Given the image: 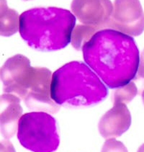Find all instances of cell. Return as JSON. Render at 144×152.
<instances>
[{"mask_svg": "<svg viewBox=\"0 0 144 152\" xmlns=\"http://www.w3.org/2000/svg\"><path fill=\"white\" fill-rule=\"evenodd\" d=\"M85 62L110 89L123 87L136 77L140 53L134 38L118 30H98L82 48Z\"/></svg>", "mask_w": 144, "mask_h": 152, "instance_id": "6da1fadb", "label": "cell"}, {"mask_svg": "<svg viewBox=\"0 0 144 152\" xmlns=\"http://www.w3.org/2000/svg\"><path fill=\"white\" fill-rule=\"evenodd\" d=\"M75 15L62 8L37 7L20 16V34L32 48L54 51L66 48L72 41Z\"/></svg>", "mask_w": 144, "mask_h": 152, "instance_id": "7a4b0ae2", "label": "cell"}, {"mask_svg": "<svg viewBox=\"0 0 144 152\" xmlns=\"http://www.w3.org/2000/svg\"><path fill=\"white\" fill-rule=\"evenodd\" d=\"M107 95L105 85L84 62H69L52 75L50 96L58 105L93 106L102 102Z\"/></svg>", "mask_w": 144, "mask_h": 152, "instance_id": "3957f363", "label": "cell"}, {"mask_svg": "<svg viewBox=\"0 0 144 152\" xmlns=\"http://www.w3.org/2000/svg\"><path fill=\"white\" fill-rule=\"evenodd\" d=\"M0 74L5 93L24 99L26 105L43 107L52 102L51 72L44 67H32L25 56L18 54L8 58Z\"/></svg>", "mask_w": 144, "mask_h": 152, "instance_id": "277c9868", "label": "cell"}, {"mask_svg": "<svg viewBox=\"0 0 144 152\" xmlns=\"http://www.w3.org/2000/svg\"><path fill=\"white\" fill-rule=\"evenodd\" d=\"M56 121L45 112L25 113L20 119L18 138L20 144L33 152H54L60 144Z\"/></svg>", "mask_w": 144, "mask_h": 152, "instance_id": "5b68a950", "label": "cell"}, {"mask_svg": "<svg viewBox=\"0 0 144 152\" xmlns=\"http://www.w3.org/2000/svg\"><path fill=\"white\" fill-rule=\"evenodd\" d=\"M107 28L130 36L141 35L144 31V12L139 0H115Z\"/></svg>", "mask_w": 144, "mask_h": 152, "instance_id": "8992f818", "label": "cell"}, {"mask_svg": "<svg viewBox=\"0 0 144 152\" xmlns=\"http://www.w3.org/2000/svg\"><path fill=\"white\" fill-rule=\"evenodd\" d=\"M71 9L82 24L100 30L107 28L113 4L110 0H73Z\"/></svg>", "mask_w": 144, "mask_h": 152, "instance_id": "52a82bcc", "label": "cell"}, {"mask_svg": "<svg viewBox=\"0 0 144 152\" xmlns=\"http://www.w3.org/2000/svg\"><path fill=\"white\" fill-rule=\"evenodd\" d=\"M132 118L126 104L114 102V105L102 117L99 131L105 139L120 137L129 129Z\"/></svg>", "mask_w": 144, "mask_h": 152, "instance_id": "ba28073f", "label": "cell"}, {"mask_svg": "<svg viewBox=\"0 0 144 152\" xmlns=\"http://www.w3.org/2000/svg\"><path fill=\"white\" fill-rule=\"evenodd\" d=\"M23 114L20 98L15 94H3L0 98V126L3 137L10 139L18 129Z\"/></svg>", "mask_w": 144, "mask_h": 152, "instance_id": "9c48e42d", "label": "cell"}, {"mask_svg": "<svg viewBox=\"0 0 144 152\" xmlns=\"http://www.w3.org/2000/svg\"><path fill=\"white\" fill-rule=\"evenodd\" d=\"M20 28V16L16 10L8 7L6 0H0V35L9 37Z\"/></svg>", "mask_w": 144, "mask_h": 152, "instance_id": "30bf717a", "label": "cell"}, {"mask_svg": "<svg viewBox=\"0 0 144 152\" xmlns=\"http://www.w3.org/2000/svg\"><path fill=\"white\" fill-rule=\"evenodd\" d=\"M99 30L94 27L85 25H77L73 30L72 35V46L77 50H82L83 46L87 41L90 40L96 32Z\"/></svg>", "mask_w": 144, "mask_h": 152, "instance_id": "8fae6325", "label": "cell"}, {"mask_svg": "<svg viewBox=\"0 0 144 152\" xmlns=\"http://www.w3.org/2000/svg\"><path fill=\"white\" fill-rule=\"evenodd\" d=\"M138 94V88L133 82H130L123 87H118L113 96L114 102L128 104L131 102Z\"/></svg>", "mask_w": 144, "mask_h": 152, "instance_id": "7c38bea8", "label": "cell"}, {"mask_svg": "<svg viewBox=\"0 0 144 152\" xmlns=\"http://www.w3.org/2000/svg\"><path fill=\"white\" fill-rule=\"evenodd\" d=\"M101 152H128V151L121 141H117L115 138H110L105 142Z\"/></svg>", "mask_w": 144, "mask_h": 152, "instance_id": "4fadbf2b", "label": "cell"}, {"mask_svg": "<svg viewBox=\"0 0 144 152\" xmlns=\"http://www.w3.org/2000/svg\"><path fill=\"white\" fill-rule=\"evenodd\" d=\"M135 79H136V80L140 79V80H143L144 82V49L141 52V54H140L139 66H138V72H137Z\"/></svg>", "mask_w": 144, "mask_h": 152, "instance_id": "5bb4252c", "label": "cell"}, {"mask_svg": "<svg viewBox=\"0 0 144 152\" xmlns=\"http://www.w3.org/2000/svg\"><path fill=\"white\" fill-rule=\"evenodd\" d=\"M0 152H16L13 144L7 140H3L0 143Z\"/></svg>", "mask_w": 144, "mask_h": 152, "instance_id": "9a60e30c", "label": "cell"}, {"mask_svg": "<svg viewBox=\"0 0 144 152\" xmlns=\"http://www.w3.org/2000/svg\"><path fill=\"white\" fill-rule=\"evenodd\" d=\"M137 152H144V143L143 144H142L141 146H140L139 148H138V151Z\"/></svg>", "mask_w": 144, "mask_h": 152, "instance_id": "2e32d148", "label": "cell"}, {"mask_svg": "<svg viewBox=\"0 0 144 152\" xmlns=\"http://www.w3.org/2000/svg\"><path fill=\"white\" fill-rule=\"evenodd\" d=\"M141 97H142V100H143V103L144 104V89H143V92H142V93H141Z\"/></svg>", "mask_w": 144, "mask_h": 152, "instance_id": "e0dca14e", "label": "cell"}, {"mask_svg": "<svg viewBox=\"0 0 144 152\" xmlns=\"http://www.w3.org/2000/svg\"><path fill=\"white\" fill-rule=\"evenodd\" d=\"M23 1H30V0H23Z\"/></svg>", "mask_w": 144, "mask_h": 152, "instance_id": "ac0fdd59", "label": "cell"}]
</instances>
